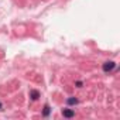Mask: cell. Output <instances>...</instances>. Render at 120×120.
Here are the masks:
<instances>
[{
	"label": "cell",
	"instance_id": "obj_7",
	"mask_svg": "<svg viewBox=\"0 0 120 120\" xmlns=\"http://www.w3.org/2000/svg\"><path fill=\"white\" fill-rule=\"evenodd\" d=\"M3 109V105H2V102H0V110H2Z\"/></svg>",
	"mask_w": 120,
	"mask_h": 120
},
{
	"label": "cell",
	"instance_id": "obj_4",
	"mask_svg": "<svg viewBox=\"0 0 120 120\" xmlns=\"http://www.w3.org/2000/svg\"><path fill=\"white\" fill-rule=\"evenodd\" d=\"M49 113H51V107H49V105H44L42 116H44V117H48V116H49Z\"/></svg>",
	"mask_w": 120,
	"mask_h": 120
},
{
	"label": "cell",
	"instance_id": "obj_5",
	"mask_svg": "<svg viewBox=\"0 0 120 120\" xmlns=\"http://www.w3.org/2000/svg\"><path fill=\"white\" fill-rule=\"evenodd\" d=\"M67 103H68V105H76V103H78V99H76V98H68V99H67Z\"/></svg>",
	"mask_w": 120,
	"mask_h": 120
},
{
	"label": "cell",
	"instance_id": "obj_3",
	"mask_svg": "<svg viewBox=\"0 0 120 120\" xmlns=\"http://www.w3.org/2000/svg\"><path fill=\"white\" fill-rule=\"evenodd\" d=\"M30 98H31L33 100H37V99L40 98V92H38V90H35V89L30 90Z\"/></svg>",
	"mask_w": 120,
	"mask_h": 120
},
{
	"label": "cell",
	"instance_id": "obj_1",
	"mask_svg": "<svg viewBox=\"0 0 120 120\" xmlns=\"http://www.w3.org/2000/svg\"><path fill=\"white\" fill-rule=\"evenodd\" d=\"M116 68V62H113V61H107V62H105L103 65H102V69H103V72H112L113 69Z\"/></svg>",
	"mask_w": 120,
	"mask_h": 120
},
{
	"label": "cell",
	"instance_id": "obj_6",
	"mask_svg": "<svg viewBox=\"0 0 120 120\" xmlns=\"http://www.w3.org/2000/svg\"><path fill=\"white\" fill-rule=\"evenodd\" d=\"M76 86H78V88H81V86H82V82H79V81H78V82H76Z\"/></svg>",
	"mask_w": 120,
	"mask_h": 120
},
{
	"label": "cell",
	"instance_id": "obj_2",
	"mask_svg": "<svg viewBox=\"0 0 120 120\" xmlns=\"http://www.w3.org/2000/svg\"><path fill=\"white\" fill-rule=\"evenodd\" d=\"M62 116H64V117L71 119V117H74V116H75V112H74L72 109H64V110H62Z\"/></svg>",
	"mask_w": 120,
	"mask_h": 120
}]
</instances>
